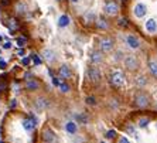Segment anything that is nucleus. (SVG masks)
Instances as JSON below:
<instances>
[{"label": "nucleus", "instance_id": "nucleus-7", "mask_svg": "<svg viewBox=\"0 0 157 143\" xmlns=\"http://www.w3.org/2000/svg\"><path fill=\"white\" fill-rule=\"evenodd\" d=\"M86 75L91 82H99V81L102 79V72H101L96 67H89L86 71Z\"/></svg>", "mask_w": 157, "mask_h": 143}, {"label": "nucleus", "instance_id": "nucleus-20", "mask_svg": "<svg viewBox=\"0 0 157 143\" xmlns=\"http://www.w3.org/2000/svg\"><path fill=\"white\" fill-rule=\"evenodd\" d=\"M84 18H85V21L88 23V24H91V23H95L96 21V14L94 13V11H86L84 14Z\"/></svg>", "mask_w": 157, "mask_h": 143}, {"label": "nucleus", "instance_id": "nucleus-30", "mask_svg": "<svg viewBox=\"0 0 157 143\" xmlns=\"http://www.w3.org/2000/svg\"><path fill=\"white\" fill-rule=\"evenodd\" d=\"M9 26H10L11 30H14V29H17L18 27V24H17V21H16L14 18H10V24H9Z\"/></svg>", "mask_w": 157, "mask_h": 143}, {"label": "nucleus", "instance_id": "nucleus-9", "mask_svg": "<svg viewBox=\"0 0 157 143\" xmlns=\"http://www.w3.org/2000/svg\"><path fill=\"white\" fill-rule=\"evenodd\" d=\"M41 139L44 143H55V133L50 128H45L41 133Z\"/></svg>", "mask_w": 157, "mask_h": 143}, {"label": "nucleus", "instance_id": "nucleus-33", "mask_svg": "<svg viewBox=\"0 0 157 143\" xmlns=\"http://www.w3.org/2000/svg\"><path fill=\"white\" fill-rule=\"evenodd\" d=\"M117 143H130V140H129L126 136H121L119 140H117Z\"/></svg>", "mask_w": 157, "mask_h": 143}, {"label": "nucleus", "instance_id": "nucleus-12", "mask_svg": "<svg viewBox=\"0 0 157 143\" xmlns=\"http://www.w3.org/2000/svg\"><path fill=\"white\" fill-rule=\"evenodd\" d=\"M34 105H36V108L38 110H44V109H47V108L50 106V101H48L47 98H44V96H40V98L36 99Z\"/></svg>", "mask_w": 157, "mask_h": 143}, {"label": "nucleus", "instance_id": "nucleus-15", "mask_svg": "<svg viewBox=\"0 0 157 143\" xmlns=\"http://www.w3.org/2000/svg\"><path fill=\"white\" fill-rule=\"evenodd\" d=\"M14 10L17 14H26L27 10H29V7H27V3L26 2H23V0H20V2H17L14 6Z\"/></svg>", "mask_w": 157, "mask_h": 143}, {"label": "nucleus", "instance_id": "nucleus-19", "mask_svg": "<svg viewBox=\"0 0 157 143\" xmlns=\"http://www.w3.org/2000/svg\"><path fill=\"white\" fill-rule=\"evenodd\" d=\"M26 88L29 89V91H36V89L40 88V84H38L36 79H27L26 81Z\"/></svg>", "mask_w": 157, "mask_h": 143}, {"label": "nucleus", "instance_id": "nucleus-36", "mask_svg": "<svg viewBox=\"0 0 157 143\" xmlns=\"http://www.w3.org/2000/svg\"><path fill=\"white\" fill-rule=\"evenodd\" d=\"M21 63H23V65H29V64H30V58H29V57H24Z\"/></svg>", "mask_w": 157, "mask_h": 143}, {"label": "nucleus", "instance_id": "nucleus-26", "mask_svg": "<svg viewBox=\"0 0 157 143\" xmlns=\"http://www.w3.org/2000/svg\"><path fill=\"white\" fill-rule=\"evenodd\" d=\"M123 57H124L123 51H122V50H117V51L115 52L113 60H115V61H123Z\"/></svg>", "mask_w": 157, "mask_h": 143}, {"label": "nucleus", "instance_id": "nucleus-13", "mask_svg": "<svg viewBox=\"0 0 157 143\" xmlns=\"http://www.w3.org/2000/svg\"><path fill=\"white\" fill-rule=\"evenodd\" d=\"M95 24H96V27H98L99 30H102V31H106V30H109V21H108L105 17H102V16L96 18Z\"/></svg>", "mask_w": 157, "mask_h": 143}, {"label": "nucleus", "instance_id": "nucleus-4", "mask_svg": "<svg viewBox=\"0 0 157 143\" xmlns=\"http://www.w3.org/2000/svg\"><path fill=\"white\" fill-rule=\"evenodd\" d=\"M103 11H105L106 16L113 17V16H116L119 13V6H117V3L115 0H108L105 3V6H103Z\"/></svg>", "mask_w": 157, "mask_h": 143}, {"label": "nucleus", "instance_id": "nucleus-2", "mask_svg": "<svg viewBox=\"0 0 157 143\" xmlns=\"http://www.w3.org/2000/svg\"><path fill=\"white\" fill-rule=\"evenodd\" d=\"M123 64L129 71H136L140 68V61L137 60V57H135V55H124Z\"/></svg>", "mask_w": 157, "mask_h": 143}, {"label": "nucleus", "instance_id": "nucleus-24", "mask_svg": "<svg viewBox=\"0 0 157 143\" xmlns=\"http://www.w3.org/2000/svg\"><path fill=\"white\" fill-rule=\"evenodd\" d=\"M149 123H150V121L147 118H140L139 122H137V126H139L140 129H146L147 126H149Z\"/></svg>", "mask_w": 157, "mask_h": 143}, {"label": "nucleus", "instance_id": "nucleus-45", "mask_svg": "<svg viewBox=\"0 0 157 143\" xmlns=\"http://www.w3.org/2000/svg\"><path fill=\"white\" fill-rule=\"evenodd\" d=\"M101 143H105V142H101Z\"/></svg>", "mask_w": 157, "mask_h": 143}, {"label": "nucleus", "instance_id": "nucleus-25", "mask_svg": "<svg viewBox=\"0 0 157 143\" xmlns=\"http://www.w3.org/2000/svg\"><path fill=\"white\" fill-rule=\"evenodd\" d=\"M75 119H77L78 123H82V125H85V123L88 122V118L85 116L84 114H77L75 115Z\"/></svg>", "mask_w": 157, "mask_h": 143}, {"label": "nucleus", "instance_id": "nucleus-22", "mask_svg": "<svg viewBox=\"0 0 157 143\" xmlns=\"http://www.w3.org/2000/svg\"><path fill=\"white\" fill-rule=\"evenodd\" d=\"M21 123H23V128L26 129L27 132H31V130L36 128V125H34L33 122H31V119H24Z\"/></svg>", "mask_w": 157, "mask_h": 143}, {"label": "nucleus", "instance_id": "nucleus-28", "mask_svg": "<svg viewBox=\"0 0 157 143\" xmlns=\"http://www.w3.org/2000/svg\"><path fill=\"white\" fill-rule=\"evenodd\" d=\"M31 58H33V61H34V64H36V65H40L41 61H43V60L40 58V55H37V54H33V55H31Z\"/></svg>", "mask_w": 157, "mask_h": 143}, {"label": "nucleus", "instance_id": "nucleus-29", "mask_svg": "<svg viewBox=\"0 0 157 143\" xmlns=\"http://www.w3.org/2000/svg\"><path fill=\"white\" fill-rule=\"evenodd\" d=\"M117 24H119V26H123V27H126V26H128V18L121 17V18H119V21H117Z\"/></svg>", "mask_w": 157, "mask_h": 143}, {"label": "nucleus", "instance_id": "nucleus-8", "mask_svg": "<svg viewBox=\"0 0 157 143\" xmlns=\"http://www.w3.org/2000/svg\"><path fill=\"white\" fill-rule=\"evenodd\" d=\"M124 41H126V45L130 50H139L140 48V40H139V37H136L135 34H128Z\"/></svg>", "mask_w": 157, "mask_h": 143}, {"label": "nucleus", "instance_id": "nucleus-1", "mask_svg": "<svg viewBox=\"0 0 157 143\" xmlns=\"http://www.w3.org/2000/svg\"><path fill=\"white\" fill-rule=\"evenodd\" d=\"M124 74L121 72V71H113V72L109 74V82L110 85H113V87H116V88H121V87H123L124 84Z\"/></svg>", "mask_w": 157, "mask_h": 143}, {"label": "nucleus", "instance_id": "nucleus-34", "mask_svg": "<svg viewBox=\"0 0 157 143\" xmlns=\"http://www.w3.org/2000/svg\"><path fill=\"white\" fill-rule=\"evenodd\" d=\"M26 44V38H17V45L18 47H23Z\"/></svg>", "mask_w": 157, "mask_h": 143}, {"label": "nucleus", "instance_id": "nucleus-3", "mask_svg": "<svg viewBox=\"0 0 157 143\" xmlns=\"http://www.w3.org/2000/svg\"><path fill=\"white\" fill-rule=\"evenodd\" d=\"M99 48L102 52H110L115 48V40L110 37H102L99 40Z\"/></svg>", "mask_w": 157, "mask_h": 143}, {"label": "nucleus", "instance_id": "nucleus-21", "mask_svg": "<svg viewBox=\"0 0 157 143\" xmlns=\"http://www.w3.org/2000/svg\"><path fill=\"white\" fill-rule=\"evenodd\" d=\"M149 71H150V74H151L153 77L157 78V61L150 60L149 61Z\"/></svg>", "mask_w": 157, "mask_h": 143}, {"label": "nucleus", "instance_id": "nucleus-42", "mask_svg": "<svg viewBox=\"0 0 157 143\" xmlns=\"http://www.w3.org/2000/svg\"><path fill=\"white\" fill-rule=\"evenodd\" d=\"M156 109H157V101H156Z\"/></svg>", "mask_w": 157, "mask_h": 143}, {"label": "nucleus", "instance_id": "nucleus-18", "mask_svg": "<svg viewBox=\"0 0 157 143\" xmlns=\"http://www.w3.org/2000/svg\"><path fill=\"white\" fill-rule=\"evenodd\" d=\"M65 130L70 135H75L78 130V125H77V122H74V121H70V122H67L65 123Z\"/></svg>", "mask_w": 157, "mask_h": 143}, {"label": "nucleus", "instance_id": "nucleus-44", "mask_svg": "<svg viewBox=\"0 0 157 143\" xmlns=\"http://www.w3.org/2000/svg\"><path fill=\"white\" fill-rule=\"evenodd\" d=\"M57 2H61V0H57Z\"/></svg>", "mask_w": 157, "mask_h": 143}, {"label": "nucleus", "instance_id": "nucleus-5", "mask_svg": "<svg viewBox=\"0 0 157 143\" xmlns=\"http://www.w3.org/2000/svg\"><path fill=\"white\" fill-rule=\"evenodd\" d=\"M133 102H135L136 106H139V108H147L149 106V96L146 95V94H143V92H137L135 95V98H133Z\"/></svg>", "mask_w": 157, "mask_h": 143}, {"label": "nucleus", "instance_id": "nucleus-46", "mask_svg": "<svg viewBox=\"0 0 157 143\" xmlns=\"http://www.w3.org/2000/svg\"><path fill=\"white\" fill-rule=\"evenodd\" d=\"M0 40H2V37H0Z\"/></svg>", "mask_w": 157, "mask_h": 143}, {"label": "nucleus", "instance_id": "nucleus-27", "mask_svg": "<svg viewBox=\"0 0 157 143\" xmlns=\"http://www.w3.org/2000/svg\"><path fill=\"white\" fill-rule=\"evenodd\" d=\"M59 89H61V92L67 94V92H70V85L65 84V82H61V84H59Z\"/></svg>", "mask_w": 157, "mask_h": 143}, {"label": "nucleus", "instance_id": "nucleus-40", "mask_svg": "<svg viewBox=\"0 0 157 143\" xmlns=\"http://www.w3.org/2000/svg\"><path fill=\"white\" fill-rule=\"evenodd\" d=\"M17 105V101H11V108H14Z\"/></svg>", "mask_w": 157, "mask_h": 143}, {"label": "nucleus", "instance_id": "nucleus-17", "mask_svg": "<svg viewBox=\"0 0 157 143\" xmlns=\"http://www.w3.org/2000/svg\"><path fill=\"white\" fill-rule=\"evenodd\" d=\"M70 23H71L70 16H67V14H61V16H59V18H58V27L65 29V27L70 26Z\"/></svg>", "mask_w": 157, "mask_h": 143}, {"label": "nucleus", "instance_id": "nucleus-43", "mask_svg": "<svg viewBox=\"0 0 157 143\" xmlns=\"http://www.w3.org/2000/svg\"><path fill=\"white\" fill-rule=\"evenodd\" d=\"M156 129H157V122H156Z\"/></svg>", "mask_w": 157, "mask_h": 143}, {"label": "nucleus", "instance_id": "nucleus-31", "mask_svg": "<svg viewBox=\"0 0 157 143\" xmlns=\"http://www.w3.org/2000/svg\"><path fill=\"white\" fill-rule=\"evenodd\" d=\"M115 135H116V132H115V130H108V132H106V135H105V137H106V139H112Z\"/></svg>", "mask_w": 157, "mask_h": 143}, {"label": "nucleus", "instance_id": "nucleus-41", "mask_svg": "<svg viewBox=\"0 0 157 143\" xmlns=\"http://www.w3.org/2000/svg\"><path fill=\"white\" fill-rule=\"evenodd\" d=\"M70 2H72V3H78L79 0H70Z\"/></svg>", "mask_w": 157, "mask_h": 143}, {"label": "nucleus", "instance_id": "nucleus-14", "mask_svg": "<svg viewBox=\"0 0 157 143\" xmlns=\"http://www.w3.org/2000/svg\"><path fill=\"white\" fill-rule=\"evenodd\" d=\"M58 72L62 79H68V78H71V75H72V71H71V68L68 65H61Z\"/></svg>", "mask_w": 157, "mask_h": 143}, {"label": "nucleus", "instance_id": "nucleus-23", "mask_svg": "<svg viewBox=\"0 0 157 143\" xmlns=\"http://www.w3.org/2000/svg\"><path fill=\"white\" fill-rule=\"evenodd\" d=\"M135 84L137 85V87H146V85H147V78H146V75H139V77L135 79Z\"/></svg>", "mask_w": 157, "mask_h": 143}, {"label": "nucleus", "instance_id": "nucleus-35", "mask_svg": "<svg viewBox=\"0 0 157 143\" xmlns=\"http://www.w3.org/2000/svg\"><path fill=\"white\" fill-rule=\"evenodd\" d=\"M86 103H88V105H95V99L92 98V96H88V98H86Z\"/></svg>", "mask_w": 157, "mask_h": 143}, {"label": "nucleus", "instance_id": "nucleus-16", "mask_svg": "<svg viewBox=\"0 0 157 143\" xmlns=\"http://www.w3.org/2000/svg\"><path fill=\"white\" fill-rule=\"evenodd\" d=\"M89 60H91L92 64H99V63H102L103 55L101 51H92L91 54H89Z\"/></svg>", "mask_w": 157, "mask_h": 143}, {"label": "nucleus", "instance_id": "nucleus-11", "mask_svg": "<svg viewBox=\"0 0 157 143\" xmlns=\"http://www.w3.org/2000/svg\"><path fill=\"white\" fill-rule=\"evenodd\" d=\"M41 57H43L47 63H54L55 60H57V54H55L52 50H50V48H45V50H43V52H41Z\"/></svg>", "mask_w": 157, "mask_h": 143}, {"label": "nucleus", "instance_id": "nucleus-39", "mask_svg": "<svg viewBox=\"0 0 157 143\" xmlns=\"http://www.w3.org/2000/svg\"><path fill=\"white\" fill-rule=\"evenodd\" d=\"M3 47L6 48V50H9V48H11V43H9V41H7V43H4Z\"/></svg>", "mask_w": 157, "mask_h": 143}, {"label": "nucleus", "instance_id": "nucleus-32", "mask_svg": "<svg viewBox=\"0 0 157 143\" xmlns=\"http://www.w3.org/2000/svg\"><path fill=\"white\" fill-rule=\"evenodd\" d=\"M128 132L130 133L132 136H137V132H136V129L133 126H128Z\"/></svg>", "mask_w": 157, "mask_h": 143}, {"label": "nucleus", "instance_id": "nucleus-38", "mask_svg": "<svg viewBox=\"0 0 157 143\" xmlns=\"http://www.w3.org/2000/svg\"><path fill=\"white\" fill-rule=\"evenodd\" d=\"M6 67H7V64H6V61H3V60H0V68H2V70H4Z\"/></svg>", "mask_w": 157, "mask_h": 143}, {"label": "nucleus", "instance_id": "nucleus-10", "mask_svg": "<svg viewBox=\"0 0 157 143\" xmlns=\"http://www.w3.org/2000/svg\"><path fill=\"white\" fill-rule=\"evenodd\" d=\"M144 30L150 34L157 33V20L156 18H147L144 21Z\"/></svg>", "mask_w": 157, "mask_h": 143}, {"label": "nucleus", "instance_id": "nucleus-6", "mask_svg": "<svg viewBox=\"0 0 157 143\" xmlns=\"http://www.w3.org/2000/svg\"><path fill=\"white\" fill-rule=\"evenodd\" d=\"M147 13H149V9H147V6L144 3L139 2V3L135 4V7H133V14H135L136 18H143Z\"/></svg>", "mask_w": 157, "mask_h": 143}, {"label": "nucleus", "instance_id": "nucleus-37", "mask_svg": "<svg viewBox=\"0 0 157 143\" xmlns=\"http://www.w3.org/2000/svg\"><path fill=\"white\" fill-rule=\"evenodd\" d=\"M52 84H54L55 85V87H59V84H61V82H59V81H58V78H52Z\"/></svg>", "mask_w": 157, "mask_h": 143}]
</instances>
